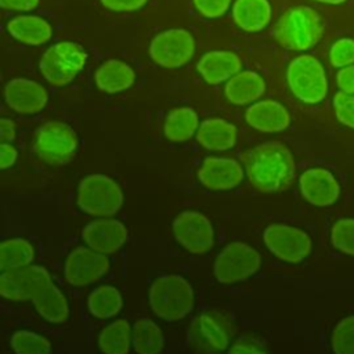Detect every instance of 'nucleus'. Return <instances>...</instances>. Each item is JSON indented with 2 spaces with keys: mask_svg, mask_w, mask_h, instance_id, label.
<instances>
[{
  "mask_svg": "<svg viewBox=\"0 0 354 354\" xmlns=\"http://www.w3.org/2000/svg\"><path fill=\"white\" fill-rule=\"evenodd\" d=\"M35 259L32 243L24 238H10L0 243V268L10 271L30 266Z\"/></svg>",
  "mask_w": 354,
  "mask_h": 354,
  "instance_id": "nucleus-31",
  "label": "nucleus"
},
{
  "mask_svg": "<svg viewBox=\"0 0 354 354\" xmlns=\"http://www.w3.org/2000/svg\"><path fill=\"white\" fill-rule=\"evenodd\" d=\"M234 22L245 32L263 30L271 21L268 0H235L232 6Z\"/></svg>",
  "mask_w": 354,
  "mask_h": 354,
  "instance_id": "nucleus-23",
  "label": "nucleus"
},
{
  "mask_svg": "<svg viewBox=\"0 0 354 354\" xmlns=\"http://www.w3.org/2000/svg\"><path fill=\"white\" fill-rule=\"evenodd\" d=\"M123 199L119 184L105 174H90L77 187V205L90 216H113L120 210Z\"/></svg>",
  "mask_w": 354,
  "mask_h": 354,
  "instance_id": "nucleus-4",
  "label": "nucleus"
},
{
  "mask_svg": "<svg viewBox=\"0 0 354 354\" xmlns=\"http://www.w3.org/2000/svg\"><path fill=\"white\" fill-rule=\"evenodd\" d=\"M173 234L180 245L194 254H203L214 245L213 225L199 212H181L173 221Z\"/></svg>",
  "mask_w": 354,
  "mask_h": 354,
  "instance_id": "nucleus-13",
  "label": "nucleus"
},
{
  "mask_svg": "<svg viewBox=\"0 0 354 354\" xmlns=\"http://www.w3.org/2000/svg\"><path fill=\"white\" fill-rule=\"evenodd\" d=\"M0 137L1 142H11L15 140V124L11 119L3 118L0 120Z\"/></svg>",
  "mask_w": 354,
  "mask_h": 354,
  "instance_id": "nucleus-43",
  "label": "nucleus"
},
{
  "mask_svg": "<svg viewBox=\"0 0 354 354\" xmlns=\"http://www.w3.org/2000/svg\"><path fill=\"white\" fill-rule=\"evenodd\" d=\"M82 238L90 249L109 254L115 253L126 243L127 228L119 220L98 218L83 228Z\"/></svg>",
  "mask_w": 354,
  "mask_h": 354,
  "instance_id": "nucleus-16",
  "label": "nucleus"
},
{
  "mask_svg": "<svg viewBox=\"0 0 354 354\" xmlns=\"http://www.w3.org/2000/svg\"><path fill=\"white\" fill-rule=\"evenodd\" d=\"M228 354H268L264 344L252 336H241L228 348Z\"/></svg>",
  "mask_w": 354,
  "mask_h": 354,
  "instance_id": "nucleus-37",
  "label": "nucleus"
},
{
  "mask_svg": "<svg viewBox=\"0 0 354 354\" xmlns=\"http://www.w3.org/2000/svg\"><path fill=\"white\" fill-rule=\"evenodd\" d=\"M245 119L249 126L263 133H278L290 124L288 109L274 100H263L252 104L246 109Z\"/></svg>",
  "mask_w": 354,
  "mask_h": 354,
  "instance_id": "nucleus-19",
  "label": "nucleus"
},
{
  "mask_svg": "<svg viewBox=\"0 0 354 354\" xmlns=\"http://www.w3.org/2000/svg\"><path fill=\"white\" fill-rule=\"evenodd\" d=\"M4 98L7 105L18 113L32 115L40 112L47 105V91L37 82L15 77L4 87Z\"/></svg>",
  "mask_w": 354,
  "mask_h": 354,
  "instance_id": "nucleus-17",
  "label": "nucleus"
},
{
  "mask_svg": "<svg viewBox=\"0 0 354 354\" xmlns=\"http://www.w3.org/2000/svg\"><path fill=\"white\" fill-rule=\"evenodd\" d=\"M250 184L261 192L288 189L296 176L295 160L289 148L279 141H267L242 155Z\"/></svg>",
  "mask_w": 354,
  "mask_h": 354,
  "instance_id": "nucleus-1",
  "label": "nucleus"
},
{
  "mask_svg": "<svg viewBox=\"0 0 354 354\" xmlns=\"http://www.w3.org/2000/svg\"><path fill=\"white\" fill-rule=\"evenodd\" d=\"M109 270L106 254L95 252L88 246L73 249L64 264L65 279L73 286H86L102 278Z\"/></svg>",
  "mask_w": 354,
  "mask_h": 354,
  "instance_id": "nucleus-14",
  "label": "nucleus"
},
{
  "mask_svg": "<svg viewBox=\"0 0 354 354\" xmlns=\"http://www.w3.org/2000/svg\"><path fill=\"white\" fill-rule=\"evenodd\" d=\"M330 241L337 250L354 256V218L336 221L330 231Z\"/></svg>",
  "mask_w": 354,
  "mask_h": 354,
  "instance_id": "nucleus-34",
  "label": "nucleus"
},
{
  "mask_svg": "<svg viewBox=\"0 0 354 354\" xmlns=\"http://www.w3.org/2000/svg\"><path fill=\"white\" fill-rule=\"evenodd\" d=\"M329 61L336 68H344L354 64V40L343 37L335 41L329 51Z\"/></svg>",
  "mask_w": 354,
  "mask_h": 354,
  "instance_id": "nucleus-35",
  "label": "nucleus"
},
{
  "mask_svg": "<svg viewBox=\"0 0 354 354\" xmlns=\"http://www.w3.org/2000/svg\"><path fill=\"white\" fill-rule=\"evenodd\" d=\"M8 33L21 43L40 46L51 37L50 24L37 15H19L8 21Z\"/></svg>",
  "mask_w": 354,
  "mask_h": 354,
  "instance_id": "nucleus-25",
  "label": "nucleus"
},
{
  "mask_svg": "<svg viewBox=\"0 0 354 354\" xmlns=\"http://www.w3.org/2000/svg\"><path fill=\"white\" fill-rule=\"evenodd\" d=\"M299 184L304 199L315 206H329L337 201L340 194L337 180L329 170L321 167L306 170Z\"/></svg>",
  "mask_w": 354,
  "mask_h": 354,
  "instance_id": "nucleus-18",
  "label": "nucleus"
},
{
  "mask_svg": "<svg viewBox=\"0 0 354 354\" xmlns=\"http://www.w3.org/2000/svg\"><path fill=\"white\" fill-rule=\"evenodd\" d=\"M263 239L268 250L288 263H300L311 252L310 236L292 225L271 224L266 228Z\"/></svg>",
  "mask_w": 354,
  "mask_h": 354,
  "instance_id": "nucleus-12",
  "label": "nucleus"
},
{
  "mask_svg": "<svg viewBox=\"0 0 354 354\" xmlns=\"http://www.w3.org/2000/svg\"><path fill=\"white\" fill-rule=\"evenodd\" d=\"M148 0H101L102 6L111 11L130 12L140 10Z\"/></svg>",
  "mask_w": 354,
  "mask_h": 354,
  "instance_id": "nucleus-39",
  "label": "nucleus"
},
{
  "mask_svg": "<svg viewBox=\"0 0 354 354\" xmlns=\"http://www.w3.org/2000/svg\"><path fill=\"white\" fill-rule=\"evenodd\" d=\"M241 66L242 62L235 53L216 50L202 55L196 69L206 83L220 84L236 75L241 71Z\"/></svg>",
  "mask_w": 354,
  "mask_h": 354,
  "instance_id": "nucleus-20",
  "label": "nucleus"
},
{
  "mask_svg": "<svg viewBox=\"0 0 354 354\" xmlns=\"http://www.w3.org/2000/svg\"><path fill=\"white\" fill-rule=\"evenodd\" d=\"M335 354H354V315L342 319L332 332Z\"/></svg>",
  "mask_w": 354,
  "mask_h": 354,
  "instance_id": "nucleus-33",
  "label": "nucleus"
},
{
  "mask_svg": "<svg viewBox=\"0 0 354 354\" xmlns=\"http://www.w3.org/2000/svg\"><path fill=\"white\" fill-rule=\"evenodd\" d=\"M39 0H0V6L11 11H30L36 8Z\"/></svg>",
  "mask_w": 354,
  "mask_h": 354,
  "instance_id": "nucleus-42",
  "label": "nucleus"
},
{
  "mask_svg": "<svg viewBox=\"0 0 354 354\" xmlns=\"http://www.w3.org/2000/svg\"><path fill=\"white\" fill-rule=\"evenodd\" d=\"M133 343V330L126 319H116L98 335V347L104 354H129Z\"/></svg>",
  "mask_w": 354,
  "mask_h": 354,
  "instance_id": "nucleus-28",
  "label": "nucleus"
},
{
  "mask_svg": "<svg viewBox=\"0 0 354 354\" xmlns=\"http://www.w3.org/2000/svg\"><path fill=\"white\" fill-rule=\"evenodd\" d=\"M195 8L206 18L221 17L231 4V0H192Z\"/></svg>",
  "mask_w": 354,
  "mask_h": 354,
  "instance_id": "nucleus-38",
  "label": "nucleus"
},
{
  "mask_svg": "<svg viewBox=\"0 0 354 354\" xmlns=\"http://www.w3.org/2000/svg\"><path fill=\"white\" fill-rule=\"evenodd\" d=\"M149 306L156 317L169 322L180 321L194 308L192 286L180 275H162L149 288Z\"/></svg>",
  "mask_w": 354,
  "mask_h": 354,
  "instance_id": "nucleus-3",
  "label": "nucleus"
},
{
  "mask_svg": "<svg viewBox=\"0 0 354 354\" xmlns=\"http://www.w3.org/2000/svg\"><path fill=\"white\" fill-rule=\"evenodd\" d=\"M199 126L196 112L189 106H180L171 109L165 119L163 133L167 140L173 142H183L189 140Z\"/></svg>",
  "mask_w": 354,
  "mask_h": 354,
  "instance_id": "nucleus-26",
  "label": "nucleus"
},
{
  "mask_svg": "<svg viewBox=\"0 0 354 354\" xmlns=\"http://www.w3.org/2000/svg\"><path fill=\"white\" fill-rule=\"evenodd\" d=\"M260 254L243 242L228 243L216 257L213 272L218 282L234 283L252 277L260 268Z\"/></svg>",
  "mask_w": 354,
  "mask_h": 354,
  "instance_id": "nucleus-9",
  "label": "nucleus"
},
{
  "mask_svg": "<svg viewBox=\"0 0 354 354\" xmlns=\"http://www.w3.org/2000/svg\"><path fill=\"white\" fill-rule=\"evenodd\" d=\"M18 152L11 145V142H1L0 144V167L8 169L11 167L17 160Z\"/></svg>",
  "mask_w": 354,
  "mask_h": 354,
  "instance_id": "nucleus-41",
  "label": "nucleus"
},
{
  "mask_svg": "<svg viewBox=\"0 0 354 354\" xmlns=\"http://www.w3.org/2000/svg\"><path fill=\"white\" fill-rule=\"evenodd\" d=\"M286 82L295 97L306 104H318L328 93L325 69L315 57L308 54L299 55L289 64Z\"/></svg>",
  "mask_w": 354,
  "mask_h": 354,
  "instance_id": "nucleus-5",
  "label": "nucleus"
},
{
  "mask_svg": "<svg viewBox=\"0 0 354 354\" xmlns=\"http://www.w3.org/2000/svg\"><path fill=\"white\" fill-rule=\"evenodd\" d=\"M77 149V136L64 123L50 120L40 126L35 136V151L48 165H65L71 162Z\"/></svg>",
  "mask_w": 354,
  "mask_h": 354,
  "instance_id": "nucleus-8",
  "label": "nucleus"
},
{
  "mask_svg": "<svg viewBox=\"0 0 354 354\" xmlns=\"http://www.w3.org/2000/svg\"><path fill=\"white\" fill-rule=\"evenodd\" d=\"M32 301L39 315L48 322L62 324L69 317L68 301L54 283L44 288Z\"/></svg>",
  "mask_w": 354,
  "mask_h": 354,
  "instance_id": "nucleus-27",
  "label": "nucleus"
},
{
  "mask_svg": "<svg viewBox=\"0 0 354 354\" xmlns=\"http://www.w3.org/2000/svg\"><path fill=\"white\" fill-rule=\"evenodd\" d=\"M231 319L221 311L207 310L195 317L188 337L201 354H220L228 348L232 337Z\"/></svg>",
  "mask_w": 354,
  "mask_h": 354,
  "instance_id": "nucleus-6",
  "label": "nucleus"
},
{
  "mask_svg": "<svg viewBox=\"0 0 354 354\" xmlns=\"http://www.w3.org/2000/svg\"><path fill=\"white\" fill-rule=\"evenodd\" d=\"M123 307L120 292L111 285H101L91 290L87 297V308L90 314L100 319H108L119 314Z\"/></svg>",
  "mask_w": 354,
  "mask_h": 354,
  "instance_id": "nucleus-29",
  "label": "nucleus"
},
{
  "mask_svg": "<svg viewBox=\"0 0 354 354\" xmlns=\"http://www.w3.org/2000/svg\"><path fill=\"white\" fill-rule=\"evenodd\" d=\"M266 91L264 79L253 71H239L224 87L225 97L235 105H245L260 98Z\"/></svg>",
  "mask_w": 354,
  "mask_h": 354,
  "instance_id": "nucleus-21",
  "label": "nucleus"
},
{
  "mask_svg": "<svg viewBox=\"0 0 354 354\" xmlns=\"http://www.w3.org/2000/svg\"><path fill=\"white\" fill-rule=\"evenodd\" d=\"M333 108L340 123L354 129V94L339 91L333 97Z\"/></svg>",
  "mask_w": 354,
  "mask_h": 354,
  "instance_id": "nucleus-36",
  "label": "nucleus"
},
{
  "mask_svg": "<svg viewBox=\"0 0 354 354\" xmlns=\"http://www.w3.org/2000/svg\"><path fill=\"white\" fill-rule=\"evenodd\" d=\"M51 282L48 271L41 266H26L3 271L0 275V293L11 301L33 300Z\"/></svg>",
  "mask_w": 354,
  "mask_h": 354,
  "instance_id": "nucleus-10",
  "label": "nucleus"
},
{
  "mask_svg": "<svg viewBox=\"0 0 354 354\" xmlns=\"http://www.w3.org/2000/svg\"><path fill=\"white\" fill-rule=\"evenodd\" d=\"M196 141L209 151H227L236 142V127L220 118L206 119L196 131Z\"/></svg>",
  "mask_w": 354,
  "mask_h": 354,
  "instance_id": "nucleus-22",
  "label": "nucleus"
},
{
  "mask_svg": "<svg viewBox=\"0 0 354 354\" xmlns=\"http://www.w3.org/2000/svg\"><path fill=\"white\" fill-rule=\"evenodd\" d=\"M15 354H51V343L47 337L32 330H17L10 339Z\"/></svg>",
  "mask_w": 354,
  "mask_h": 354,
  "instance_id": "nucleus-32",
  "label": "nucleus"
},
{
  "mask_svg": "<svg viewBox=\"0 0 354 354\" xmlns=\"http://www.w3.org/2000/svg\"><path fill=\"white\" fill-rule=\"evenodd\" d=\"M201 184L213 191H227L238 187L243 180V169L235 159L209 156L198 169Z\"/></svg>",
  "mask_w": 354,
  "mask_h": 354,
  "instance_id": "nucleus-15",
  "label": "nucleus"
},
{
  "mask_svg": "<svg viewBox=\"0 0 354 354\" xmlns=\"http://www.w3.org/2000/svg\"><path fill=\"white\" fill-rule=\"evenodd\" d=\"M336 82L340 91L347 94H354V64L340 68L336 76Z\"/></svg>",
  "mask_w": 354,
  "mask_h": 354,
  "instance_id": "nucleus-40",
  "label": "nucleus"
},
{
  "mask_svg": "<svg viewBox=\"0 0 354 354\" xmlns=\"http://www.w3.org/2000/svg\"><path fill=\"white\" fill-rule=\"evenodd\" d=\"M97 87L108 94H115L127 90L133 86L136 73L130 65L119 59L104 62L94 73Z\"/></svg>",
  "mask_w": 354,
  "mask_h": 354,
  "instance_id": "nucleus-24",
  "label": "nucleus"
},
{
  "mask_svg": "<svg viewBox=\"0 0 354 354\" xmlns=\"http://www.w3.org/2000/svg\"><path fill=\"white\" fill-rule=\"evenodd\" d=\"M195 40L185 29H167L156 35L149 46L152 61L163 68H180L194 55Z\"/></svg>",
  "mask_w": 354,
  "mask_h": 354,
  "instance_id": "nucleus-11",
  "label": "nucleus"
},
{
  "mask_svg": "<svg viewBox=\"0 0 354 354\" xmlns=\"http://www.w3.org/2000/svg\"><path fill=\"white\" fill-rule=\"evenodd\" d=\"M87 54L82 46L59 41L51 46L40 58V72L53 86H65L83 69Z\"/></svg>",
  "mask_w": 354,
  "mask_h": 354,
  "instance_id": "nucleus-7",
  "label": "nucleus"
},
{
  "mask_svg": "<svg viewBox=\"0 0 354 354\" xmlns=\"http://www.w3.org/2000/svg\"><path fill=\"white\" fill-rule=\"evenodd\" d=\"M324 24L319 14L307 6L286 10L278 19L274 36L277 41L292 51H306L322 37Z\"/></svg>",
  "mask_w": 354,
  "mask_h": 354,
  "instance_id": "nucleus-2",
  "label": "nucleus"
},
{
  "mask_svg": "<svg viewBox=\"0 0 354 354\" xmlns=\"http://www.w3.org/2000/svg\"><path fill=\"white\" fill-rule=\"evenodd\" d=\"M314 1L324 3V4H340V3H344L346 0H314Z\"/></svg>",
  "mask_w": 354,
  "mask_h": 354,
  "instance_id": "nucleus-44",
  "label": "nucleus"
},
{
  "mask_svg": "<svg viewBox=\"0 0 354 354\" xmlns=\"http://www.w3.org/2000/svg\"><path fill=\"white\" fill-rule=\"evenodd\" d=\"M163 347V332L152 319L141 318L134 324L133 348L137 354H160Z\"/></svg>",
  "mask_w": 354,
  "mask_h": 354,
  "instance_id": "nucleus-30",
  "label": "nucleus"
}]
</instances>
